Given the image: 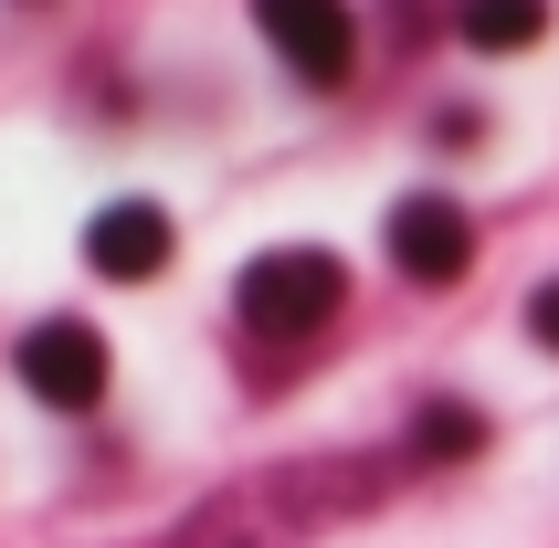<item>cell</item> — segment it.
<instances>
[{"label":"cell","mask_w":559,"mask_h":548,"mask_svg":"<svg viewBox=\"0 0 559 548\" xmlns=\"http://www.w3.org/2000/svg\"><path fill=\"white\" fill-rule=\"evenodd\" d=\"M391 264L412 274V285H465V264H475V222L454 212V201H402L391 212Z\"/></svg>","instance_id":"277c9868"},{"label":"cell","mask_w":559,"mask_h":548,"mask_svg":"<svg viewBox=\"0 0 559 548\" xmlns=\"http://www.w3.org/2000/svg\"><path fill=\"white\" fill-rule=\"evenodd\" d=\"M253 32L275 43V63L296 85H348L359 74V22L348 0H253Z\"/></svg>","instance_id":"7a4b0ae2"},{"label":"cell","mask_w":559,"mask_h":548,"mask_svg":"<svg viewBox=\"0 0 559 548\" xmlns=\"http://www.w3.org/2000/svg\"><path fill=\"white\" fill-rule=\"evenodd\" d=\"M412 454H423V464L486 454V412H475V401H423V412H412Z\"/></svg>","instance_id":"52a82bcc"},{"label":"cell","mask_w":559,"mask_h":548,"mask_svg":"<svg viewBox=\"0 0 559 548\" xmlns=\"http://www.w3.org/2000/svg\"><path fill=\"white\" fill-rule=\"evenodd\" d=\"M348 306V264L328 243H275V253H253L243 274H233V317H243L253 337H317L328 317Z\"/></svg>","instance_id":"6da1fadb"},{"label":"cell","mask_w":559,"mask_h":548,"mask_svg":"<svg viewBox=\"0 0 559 548\" xmlns=\"http://www.w3.org/2000/svg\"><path fill=\"white\" fill-rule=\"evenodd\" d=\"M85 264L117 274V285H148V274L169 264V212H158V201H106V212L85 222Z\"/></svg>","instance_id":"5b68a950"},{"label":"cell","mask_w":559,"mask_h":548,"mask_svg":"<svg viewBox=\"0 0 559 548\" xmlns=\"http://www.w3.org/2000/svg\"><path fill=\"white\" fill-rule=\"evenodd\" d=\"M22 391L43 401V412H95V401H106V337H95L85 317H43V327L22 337Z\"/></svg>","instance_id":"3957f363"},{"label":"cell","mask_w":559,"mask_h":548,"mask_svg":"<svg viewBox=\"0 0 559 548\" xmlns=\"http://www.w3.org/2000/svg\"><path fill=\"white\" fill-rule=\"evenodd\" d=\"M528 337H538V348H559V285H538V296H528Z\"/></svg>","instance_id":"ba28073f"},{"label":"cell","mask_w":559,"mask_h":548,"mask_svg":"<svg viewBox=\"0 0 559 548\" xmlns=\"http://www.w3.org/2000/svg\"><path fill=\"white\" fill-rule=\"evenodd\" d=\"M454 32L475 53H528L549 43V0H454Z\"/></svg>","instance_id":"8992f818"}]
</instances>
